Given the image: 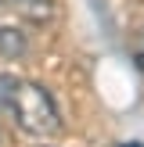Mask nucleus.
Returning <instances> with one entry per match:
<instances>
[{"mask_svg": "<svg viewBox=\"0 0 144 147\" xmlns=\"http://www.w3.org/2000/svg\"><path fill=\"white\" fill-rule=\"evenodd\" d=\"M14 90H18V79H14V76H0V115H7V111H11Z\"/></svg>", "mask_w": 144, "mask_h": 147, "instance_id": "20e7f679", "label": "nucleus"}, {"mask_svg": "<svg viewBox=\"0 0 144 147\" xmlns=\"http://www.w3.org/2000/svg\"><path fill=\"white\" fill-rule=\"evenodd\" d=\"M11 115L18 122V129H25L29 136H54L61 129V111L40 83H18L14 100H11Z\"/></svg>", "mask_w": 144, "mask_h": 147, "instance_id": "f257e3e1", "label": "nucleus"}, {"mask_svg": "<svg viewBox=\"0 0 144 147\" xmlns=\"http://www.w3.org/2000/svg\"><path fill=\"white\" fill-rule=\"evenodd\" d=\"M7 7H14V11L22 14V18H29V22H36V25H43V22H50L54 18V0H4Z\"/></svg>", "mask_w": 144, "mask_h": 147, "instance_id": "f03ea898", "label": "nucleus"}, {"mask_svg": "<svg viewBox=\"0 0 144 147\" xmlns=\"http://www.w3.org/2000/svg\"><path fill=\"white\" fill-rule=\"evenodd\" d=\"M25 50H29V40H25L22 29L0 25V54H4V57H22Z\"/></svg>", "mask_w": 144, "mask_h": 147, "instance_id": "7ed1b4c3", "label": "nucleus"}, {"mask_svg": "<svg viewBox=\"0 0 144 147\" xmlns=\"http://www.w3.org/2000/svg\"><path fill=\"white\" fill-rule=\"evenodd\" d=\"M133 61H137V68L144 72V29H141V36H137V43H133Z\"/></svg>", "mask_w": 144, "mask_h": 147, "instance_id": "39448f33", "label": "nucleus"}, {"mask_svg": "<svg viewBox=\"0 0 144 147\" xmlns=\"http://www.w3.org/2000/svg\"><path fill=\"white\" fill-rule=\"evenodd\" d=\"M119 147H144V144H119Z\"/></svg>", "mask_w": 144, "mask_h": 147, "instance_id": "423d86ee", "label": "nucleus"}]
</instances>
